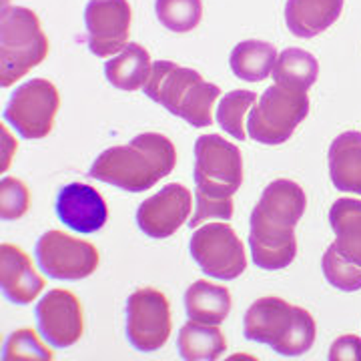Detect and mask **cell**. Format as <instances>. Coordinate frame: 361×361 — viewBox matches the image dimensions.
I'll return each instance as SVG.
<instances>
[{
  "label": "cell",
  "instance_id": "obj_1",
  "mask_svg": "<svg viewBox=\"0 0 361 361\" xmlns=\"http://www.w3.org/2000/svg\"><path fill=\"white\" fill-rule=\"evenodd\" d=\"M307 197L295 180L269 183L251 215L249 247L253 263L265 271L289 267L297 255L295 225L303 217Z\"/></svg>",
  "mask_w": 361,
  "mask_h": 361
},
{
  "label": "cell",
  "instance_id": "obj_2",
  "mask_svg": "<svg viewBox=\"0 0 361 361\" xmlns=\"http://www.w3.org/2000/svg\"><path fill=\"white\" fill-rule=\"evenodd\" d=\"M195 207L191 227L209 219L229 221L233 217V195L243 183V157L237 145L221 135H203L195 142Z\"/></svg>",
  "mask_w": 361,
  "mask_h": 361
},
{
  "label": "cell",
  "instance_id": "obj_3",
  "mask_svg": "<svg viewBox=\"0 0 361 361\" xmlns=\"http://www.w3.org/2000/svg\"><path fill=\"white\" fill-rule=\"evenodd\" d=\"M177 165V149L161 133H141L129 145L106 149L90 167V177L129 193H145Z\"/></svg>",
  "mask_w": 361,
  "mask_h": 361
},
{
  "label": "cell",
  "instance_id": "obj_4",
  "mask_svg": "<svg viewBox=\"0 0 361 361\" xmlns=\"http://www.w3.org/2000/svg\"><path fill=\"white\" fill-rule=\"evenodd\" d=\"M245 337L269 345L283 357L307 353L317 336V325L310 311L287 303L281 297H261L245 313Z\"/></svg>",
  "mask_w": 361,
  "mask_h": 361
},
{
  "label": "cell",
  "instance_id": "obj_5",
  "mask_svg": "<svg viewBox=\"0 0 361 361\" xmlns=\"http://www.w3.org/2000/svg\"><path fill=\"white\" fill-rule=\"evenodd\" d=\"M142 90L151 101L163 104L169 113L180 116L197 129L211 127L213 106L221 97L219 87L207 82L197 71L171 61L153 63L151 77Z\"/></svg>",
  "mask_w": 361,
  "mask_h": 361
},
{
  "label": "cell",
  "instance_id": "obj_6",
  "mask_svg": "<svg viewBox=\"0 0 361 361\" xmlns=\"http://www.w3.org/2000/svg\"><path fill=\"white\" fill-rule=\"evenodd\" d=\"M49 39L35 11L4 6L0 16V82L11 87L49 56Z\"/></svg>",
  "mask_w": 361,
  "mask_h": 361
},
{
  "label": "cell",
  "instance_id": "obj_7",
  "mask_svg": "<svg viewBox=\"0 0 361 361\" xmlns=\"http://www.w3.org/2000/svg\"><path fill=\"white\" fill-rule=\"evenodd\" d=\"M310 113V97L305 90L271 85L263 90L249 113V137L261 145H281L295 133L299 123Z\"/></svg>",
  "mask_w": 361,
  "mask_h": 361
},
{
  "label": "cell",
  "instance_id": "obj_8",
  "mask_svg": "<svg viewBox=\"0 0 361 361\" xmlns=\"http://www.w3.org/2000/svg\"><path fill=\"white\" fill-rule=\"evenodd\" d=\"M59 109L61 94L56 87L47 78H32L14 90L4 109V118L25 139L35 141L51 135Z\"/></svg>",
  "mask_w": 361,
  "mask_h": 361
},
{
  "label": "cell",
  "instance_id": "obj_9",
  "mask_svg": "<svg viewBox=\"0 0 361 361\" xmlns=\"http://www.w3.org/2000/svg\"><path fill=\"white\" fill-rule=\"evenodd\" d=\"M191 257L207 275L231 281L247 269L243 241L227 223H207L199 227L189 243Z\"/></svg>",
  "mask_w": 361,
  "mask_h": 361
},
{
  "label": "cell",
  "instance_id": "obj_10",
  "mask_svg": "<svg viewBox=\"0 0 361 361\" xmlns=\"http://www.w3.org/2000/svg\"><path fill=\"white\" fill-rule=\"evenodd\" d=\"M173 317L165 293L155 287H142L127 299V337L130 345L153 353L161 349L171 337Z\"/></svg>",
  "mask_w": 361,
  "mask_h": 361
},
{
  "label": "cell",
  "instance_id": "obj_11",
  "mask_svg": "<svg viewBox=\"0 0 361 361\" xmlns=\"http://www.w3.org/2000/svg\"><path fill=\"white\" fill-rule=\"evenodd\" d=\"M37 259L42 273L52 279L78 281L99 269V249L65 231H47L37 243Z\"/></svg>",
  "mask_w": 361,
  "mask_h": 361
},
{
  "label": "cell",
  "instance_id": "obj_12",
  "mask_svg": "<svg viewBox=\"0 0 361 361\" xmlns=\"http://www.w3.org/2000/svg\"><path fill=\"white\" fill-rule=\"evenodd\" d=\"M89 49L94 56L106 59L129 44L133 11L129 0H89L85 8Z\"/></svg>",
  "mask_w": 361,
  "mask_h": 361
},
{
  "label": "cell",
  "instance_id": "obj_13",
  "mask_svg": "<svg viewBox=\"0 0 361 361\" xmlns=\"http://www.w3.org/2000/svg\"><path fill=\"white\" fill-rule=\"evenodd\" d=\"M39 331L54 348H71L85 334V311L73 291L51 289L37 305Z\"/></svg>",
  "mask_w": 361,
  "mask_h": 361
},
{
  "label": "cell",
  "instance_id": "obj_14",
  "mask_svg": "<svg viewBox=\"0 0 361 361\" xmlns=\"http://www.w3.org/2000/svg\"><path fill=\"white\" fill-rule=\"evenodd\" d=\"M193 211V199L185 185L171 183L137 209V225L153 239H167L187 223Z\"/></svg>",
  "mask_w": 361,
  "mask_h": 361
},
{
  "label": "cell",
  "instance_id": "obj_15",
  "mask_svg": "<svg viewBox=\"0 0 361 361\" xmlns=\"http://www.w3.org/2000/svg\"><path fill=\"white\" fill-rule=\"evenodd\" d=\"M56 217L68 229L89 235L106 225L109 207L94 187L71 183L63 187L56 197Z\"/></svg>",
  "mask_w": 361,
  "mask_h": 361
},
{
  "label": "cell",
  "instance_id": "obj_16",
  "mask_svg": "<svg viewBox=\"0 0 361 361\" xmlns=\"http://www.w3.org/2000/svg\"><path fill=\"white\" fill-rule=\"evenodd\" d=\"M0 285L8 301L14 305L32 303L44 289L47 279L35 269L32 259L13 243L0 247Z\"/></svg>",
  "mask_w": 361,
  "mask_h": 361
},
{
  "label": "cell",
  "instance_id": "obj_17",
  "mask_svg": "<svg viewBox=\"0 0 361 361\" xmlns=\"http://www.w3.org/2000/svg\"><path fill=\"white\" fill-rule=\"evenodd\" d=\"M343 11V0H287L285 23L299 39H313L325 32Z\"/></svg>",
  "mask_w": 361,
  "mask_h": 361
},
{
  "label": "cell",
  "instance_id": "obj_18",
  "mask_svg": "<svg viewBox=\"0 0 361 361\" xmlns=\"http://www.w3.org/2000/svg\"><path fill=\"white\" fill-rule=\"evenodd\" d=\"M329 175L339 191L361 195V133L348 130L329 147Z\"/></svg>",
  "mask_w": 361,
  "mask_h": 361
},
{
  "label": "cell",
  "instance_id": "obj_19",
  "mask_svg": "<svg viewBox=\"0 0 361 361\" xmlns=\"http://www.w3.org/2000/svg\"><path fill=\"white\" fill-rule=\"evenodd\" d=\"M151 71H153V63L149 51L137 42H129L118 52V56L111 59L104 65V77L115 89L133 92L147 85Z\"/></svg>",
  "mask_w": 361,
  "mask_h": 361
},
{
  "label": "cell",
  "instance_id": "obj_20",
  "mask_svg": "<svg viewBox=\"0 0 361 361\" xmlns=\"http://www.w3.org/2000/svg\"><path fill=\"white\" fill-rule=\"evenodd\" d=\"M185 310L193 322L221 325L231 311V293L223 285L195 281L185 293Z\"/></svg>",
  "mask_w": 361,
  "mask_h": 361
},
{
  "label": "cell",
  "instance_id": "obj_21",
  "mask_svg": "<svg viewBox=\"0 0 361 361\" xmlns=\"http://www.w3.org/2000/svg\"><path fill=\"white\" fill-rule=\"evenodd\" d=\"M329 223L336 233L337 251L349 261L361 265V201L360 199H337L329 209Z\"/></svg>",
  "mask_w": 361,
  "mask_h": 361
},
{
  "label": "cell",
  "instance_id": "obj_22",
  "mask_svg": "<svg viewBox=\"0 0 361 361\" xmlns=\"http://www.w3.org/2000/svg\"><path fill=\"white\" fill-rule=\"evenodd\" d=\"M177 348L185 361H215L227 351V339L219 325L189 319L177 337Z\"/></svg>",
  "mask_w": 361,
  "mask_h": 361
},
{
  "label": "cell",
  "instance_id": "obj_23",
  "mask_svg": "<svg viewBox=\"0 0 361 361\" xmlns=\"http://www.w3.org/2000/svg\"><path fill=\"white\" fill-rule=\"evenodd\" d=\"M277 49L265 40H243L231 51L229 65L233 75L247 82H261L273 73Z\"/></svg>",
  "mask_w": 361,
  "mask_h": 361
},
{
  "label": "cell",
  "instance_id": "obj_24",
  "mask_svg": "<svg viewBox=\"0 0 361 361\" xmlns=\"http://www.w3.org/2000/svg\"><path fill=\"white\" fill-rule=\"evenodd\" d=\"M271 75L277 85L307 92L317 80L319 63L311 52L301 49H285L277 56V63L273 66Z\"/></svg>",
  "mask_w": 361,
  "mask_h": 361
},
{
  "label": "cell",
  "instance_id": "obj_25",
  "mask_svg": "<svg viewBox=\"0 0 361 361\" xmlns=\"http://www.w3.org/2000/svg\"><path fill=\"white\" fill-rule=\"evenodd\" d=\"M257 103V94L251 90H231L225 97H221L217 106V123L233 139L243 141L247 137L243 118Z\"/></svg>",
  "mask_w": 361,
  "mask_h": 361
},
{
  "label": "cell",
  "instance_id": "obj_26",
  "mask_svg": "<svg viewBox=\"0 0 361 361\" xmlns=\"http://www.w3.org/2000/svg\"><path fill=\"white\" fill-rule=\"evenodd\" d=\"M155 11L159 23L171 32H189L203 18L201 0H157Z\"/></svg>",
  "mask_w": 361,
  "mask_h": 361
},
{
  "label": "cell",
  "instance_id": "obj_27",
  "mask_svg": "<svg viewBox=\"0 0 361 361\" xmlns=\"http://www.w3.org/2000/svg\"><path fill=\"white\" fill-rule=\"evenodd\" d=\"M325 279L329 285L341 291H357L361 289V265L345 259L336 247L331 245L322 259Z\"/></svg>",
  "mask_w": 361,
  "mask_h": 361
},
{
  "label": "cell",
  "instance_id": "obj_28",
  "mask_svg": "<svg viewBox=\"0 0 361 361\" xmlns=\"http://www.w3.org/2000/svg\"><path fill=\"white\" fill-rule=\"evenodd\" d=\"M4 361H28V360H42L51 361L54 360V353L47 348L40 337L37 336L35 329L30 327H23L16 329L13 336L8 337L6 345H4V353H2Z\"/></svg>",
  "mask_w": 361,
  "mask_h": 361
},
{
  "label": "cell",
  "instance_id": "obj_29",
  "mask_svg": "<svg viewBox=\"0 0 361 361\" xmlns=\"http://www.w3.org/2000/svg\"><path fill=\"white\" fill-rule=\"evenodd\" d=\"M30 189L20 179L2 177L0 183V215L4 221H16L25 217L30 209Z\"/></svg>",
  "mask_w": 361,
  "mask_h": 361
},
{
  "label": "cell",
  "instance_id": "obj_30",
  "mask_svg": "<svg viewBox=\"0 0 361 361\" xmlns=\"http://www.w3.org/2000/svg\"><path fill=\"white\" fill-rule=\"evenodd\" d=\"M329 360L331 361H361V337L357 336H341L329 349Z\"/></svg>",
  "mask_w": 361,
  "mask_h": 361
},
{
  "label": "cell",
  "instance_id": "obj_31",
  "mask_svg": "<svg viewBox=\"0 0 361 361\" xmlns=\"http://www.w3.org/2000/svg\"><path fill=\"white\" fill-rule=\"evenodd\" d=\"M0 129H2V142H4L2 145V173H4L6 169L11 167V161H13L14 153H16V141L11 137V133L4 125Z\"/></svg>",
  "mask_w": 361,
  "mask_h": 361
}]
</instances>
